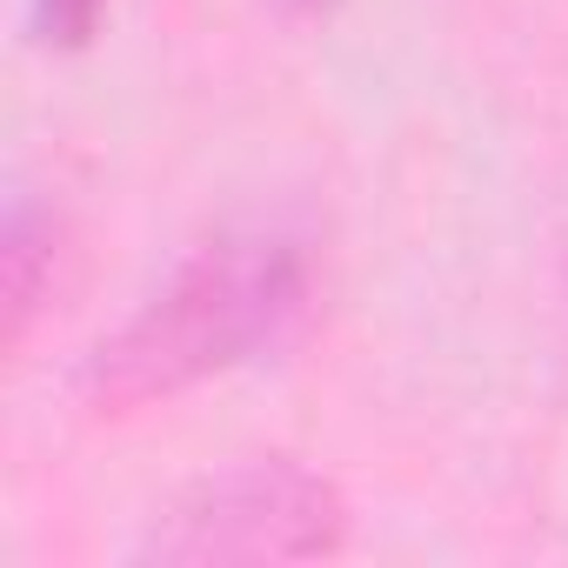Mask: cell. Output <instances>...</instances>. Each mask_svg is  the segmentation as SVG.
<instances>
[{"mask_svg":"<svg viewBox=\"0 0 568 568\" xmlns=\"http://www.w3.org/2000/svg\"><path fill=\"white\" fill-rule=\"evenodd\" d=\"M342 541V501L302 468H241L154 521V561H308Z\"/></svg>","mask_w":568,"mask_h":568,"instance_id":"2","label":"cell"},{"mask_svg":"<svg viewBox=\"0 0 568 568\" xmlns=\"http://www.w3.org/2000/svg\"><path fill=\"white\" fill-rule=\"evenodd\" d=\"M41 254H48V241H41V227H34V214L21 207L14 214V227H8V295H14V328L28 322V308H34V288H41Z\"/></svg>","mask_w":568,"mask_h":568,"instance_id":"3","label":"cell"},{"mask_svg":"<svg viewBox=\"0 0 568 568\" xmlns=\"http://www.w3.org/2000/svg\"><path fill=\"white\" fill-rule=\"evenodd\" d=\"M101 8H108V0H34V21H41V34H48V41L81 48V41L94 34Z\"/></svg>","mask_w":568,"mask_h":568,"instance_id":"4","label":"cell"},{"mask_svg":"<svg viewBox=\"0 0 568 568\" xmlns=\"http://www.w3.org/2000/svg\"><path fill=\"white\" fill-rule=\"evenodd\" d=\"M308 8H322V0H308Z\"/></svg>","mask_w":568,"mask_h":568,"instance_id":"5","label":"cell"},{"mask_svg":"<svg viewBox=\"0 0 568 568\" xmlns=\"http://www.w3.org/2000/svg\"><path fill=\"white\" fill-rule=\"evenodd\" d=\"M308 302V247L288 227H234L174 267L88 362V395L101 408L168 402L207 375H227L288 335Z\"/></svg>","mask_w":568,"mask_h":568,"instance_id":"1","label":"cell"}]
</instances>
